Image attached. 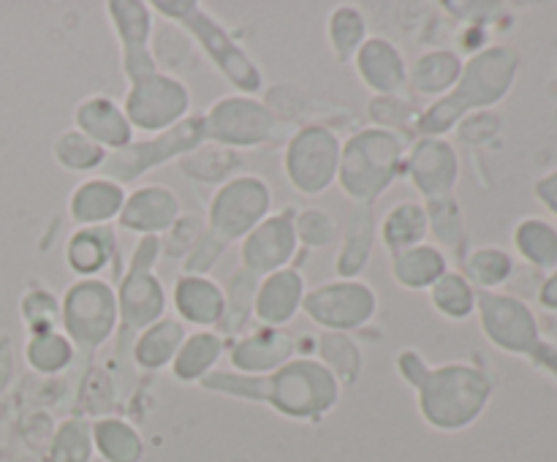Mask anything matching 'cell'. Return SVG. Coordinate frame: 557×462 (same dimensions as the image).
Masks as SVG:
<instances>
[{
  "mask_svg": "<svg viewBox=\"0 0 557 462\" xmlns=\"http://www.w3.org/2000/svg\"><path fill=\"white\" fill-rule=\"evenodd\" d=\"M199 386L215 395L264 402L272 411L294 422H321L326 413L335 411L341 400V384L315 357H294L292 362L267 375L212 370Z\"/></svg>",
  "mask_w": 557,
  "mask_h": 462,
  "instance_id": "cell-1",
  "label": "cell"
},
{
  "mask_svg": "<svg viewBox=\"0 0 557 462\" xmlns=\"http://www.w3.org/2000/svg\"><path fill=\"white\" fill-rule=\"evenodd\" d=\"M515 58L509 49H487L468 63H462V74L449 96L438 98L430 107L419 109L413 134L417 136H444L455 128L466 114L476 109L498 103L511 85Z\"/></svg>",
  "mask_w": 557,
  "mask_h": 462,
  "instance_id": "cell-2",
  "label": "cell"
},
{
  "mask_svg": "<svg viewBox=\"0 0 557 462\" xmlns=\"http://www.w3.org/2000/svg\"><path fill=\"white\" fill-rule=\"evenodd\" d=\"M417 408L424 424L438 433H457L482 416L490 400L487 375L466 362L430 364L424 378L417 384Z\"/></svg>",
  "mask_w": 557,
  "mask_h": 462,
  "instance_id": "cell-3",
  "label": "cell"
},
{
  "mask_svg": "<svg viewBox=\"0 0 557 462\" xmlns=\"http://www.w3.org/2000/svg\"><path fill=\"white\" fill-rule=\"evenodd\" d=\"M406 163V145L384 128H359L343 141L337 185L354 204L373 207L400 177Z\"/></svg>",
  "mask_w": 557,
  "mask_h": 462,
  "instance_id": "cell-4",
  "label": "cell"
},
{
  "mask_svg": "<svg viewBox=\"0 0 557 462\" xmlns=\"http://www.w3.org/2000/svg\"><path fill=\"white\" fill-rule=\"evenodd\" d=\"M150 9L158 11L172 25L183 27L190 41L199 43L201 52L210 58V63L221 71L223 79L234 90L243 92V96H256L264 87L259 65L250 60V54L239 47L237 38L205 5L196 3V0H156V3H150Z\"/></svg>",
  "mask_w": 557,
  "mask_h": 462,
  "instance_id": "cell-5",
  "label": "cell"
},
{
  "mask_svg": "<svg viewBox=\"0 0 557 462\" xmlns=\"http://www.w3.org/2000/svg\"><path fill=\"white\" fill-rule=\"evenodd\" d=\"M161 259V237H139L128 259L123 280L114 288L120 313V340L134 342V337L166 315V288L156 275V261Z\"/></svg>",
  "mask_w": 557,
  "mask_h": 462,
  "instance_id": "cell-6",
  "label": "cell"
},
{
  "mask_svg": "<svg viewBox=\"0 0 557 462\" xmlns=\"http://www.w3.org/2000/svg\"><path fill=\"white\" fill-rule=\"evenodd\" d=\"M117 294L103 277H79L60 299V332L82 351H96L117 332Z\"/></svg>",
  "mask_w": 557,
  "mask_h": 462,
  "instance_id": "cell-7",
  "label": "cell"
},
{
  "mask_svg": "<svg viewBox=\"0 0 557 462\" xmlns=\"http://www.w3.org/2000/svg\"><path fill=\"white\" fill-rule=\"evenodd\" d=\"M201 145H205V120H201V114H188L183 123L172 125L161 134H152L150 139L131 141L123 150L107 152V161L101 163V177L117 185H128L145 177L150 168H158L169 161H180Z\"/></svg>",
  "mask_w": 557,
  "mask_h": 462,
  "instance_id": "cell-8",
  "label": "cell"
},
{
  "mask_svg": "<svg viewBox=\"0 0 557 462\" xmlns=\"http://www.w3.org/2000/svg\"><path fill=\"white\" fill-rule=\"evenodd\" d=\"M343 141L330 125L308 123L297 128L283 150V172L288 185L302 196H321L337 183Z\"/></svg>",
  "mask_w": 557,
  "mask_h": 462,
  "instance_id": "cell-9",
  "label": "cell"
},
{
  "mask_svg": "<svg viewBox=\"0 0 557 462\" xmlns=\"http://www.w3.org/2000/svg\"><path fill=\"white\" fill-rule=\"evenodd\" d=\"M267 215H272L270 183L259 174H234L212 193L207 228L223 242H243Z\"/></svg>",
  "mask_w": 557,
  "mask_h": 462,
  "instance_id": "cell-10",
  "label": "cell"
},
{
  "mask_svg": "<svg viewBox=\"0 0 557 462\" xmlns=\"http://www.w3.org/2000/svg\"><path fill=\"white\" fill-rule=\"evenodd\" d=\"M123 112L134 130L161 134L188 117L190 90L183 79L156 68L128 82Z\"/></svg>",
  "mask_w": 557,
  "mask_h": 462,
  "instance_id": "cell-11",
  "label": "cell"
},
{
  "mask_svg": "<svg viewBox=\"0 0 557 462\" xmlns=\"http://www.w3.org/2000/svg\"><path fill=\"white\" fill-rule=\"evenodd\" d=\"M302 313L321 326L324 332L362 329L379 313V294L362 277H335L321 286L308 288L302 302Z\"/></svg>",
  "mask_w": 557,
  "mask_h": 462,
  "instance_id": "cell-12",
  "label": "cell"
},
{
  "mask_svg": "<svg viewBox=\"0 0 557 462\" xmlns=\"http://www.w3.org/2000/svg\"><path fill=\"white\" fill-rule=\"evenodd\" d=\"M205 120V141L228 150H248L267 145L277 130V117L264 101L256 96L232 92L223 96L201 114Z\"/></svg>",
  "mask_w": 557,
  "mask_h": 462,
  "instance_id": "cell-13",
  "label": "cell"
},
{
  "mask_svg": "<svg viewBox=\"0 0 557 462\" xmlns=\"http://www.w3.org/2000/svg\"><path fill=\"white\" fill-rule=\"evenodd\" d=\"M294 215H297L294 207H286L283 212H275V215H267L264 221L243 239V248H239V266L256 277L286 270L299 250L297 232H294Z\"/></svg>",
  "mask_w": 557,
  "mask_h": 462,
  "instance_id": "cell-14",
  "label": "cell"
},
{
  "mask_svg": "<svg viewBox=\"0 0 557 462\" xmlns=\"http://www.w3.org/2000/svg\"><path fill=\"white\" fill-rule=\"evenodd\" d=\"M403 168L424 201L444 199L460 177V158L444 136H417Z\"/></svg>",
  "mask_w": 557,
  "mask_h": 462,
  "instance_id": "cell-15",
  "label": "cell"
},
{
  "mask_svg": "<svg viewBox=\"0 0 557 462\" xmlns=\"http://www.w3.org/2000/svg\"><path fill=\"white\" fill-rule=\"evenodd\" d=\"M109 22L117 33L120 52H123V74L125 79H136L141 74L156 71L150 54L152 38V9L141 0H109L107 3Z\"/></svg>",
  "mask_w": 557,
  "mask_h": 462,
  "instance_id": "cell-16",
  "label": "cell"
},
{
  "mask_svg": "<svg viewBox=\"0 0 557 462\" xmlns=\"http://www.w3.org/2000/svg\"><path fill=\"white\" fill-rule=\"evenodd\" d=\"M183 215L180 196L166 185H141L125 193V204L117 215V226L139 237H163Z\"/></svg>",
  "mask_w": 557,
  "mask_h": 462,
  "instance_id": "cell-17",
  "label": "cell"
},
{
  "mask_svg": "<svg viewBox=\"0 0 557 462\" xmlns=\"http://www.w3.org/2000/svg\"><path fill=\"white\" fill-rule=\"evenodd\" d=\"M297 357V340L286 329L259 326L239 335L228 348V362L239 375H267Z\"/></svg>",
  "mask_w": 557,
  "mask_h": 462,
  "instance_id": "cell-18",
  "label": "cell"
},
{
  "mask_svg": "<svg viewBox=\"0 0 557 462\" xmlns=\"http://www.w3.org/2000/svg\"><path fill=\"white\" fill-rule=\"evenodd\" d=\"M305 286L302 272L286 266V270H277L272 275H264L256 288V302H253V319L261 326H272V329H283L288 321L297 319V313L302 310Z\"/></svg>",
  "mask_w": 557,
  "mask_h": 462,
  "instance_id": "cell-19",
  "label": "cell"
},
{
  "mask_svg": "<svg viewBox=\"0 0 557 462\" xmlns=\"http://www.w3.org/2000/svg\"><path fill=\"white\" fill-rule=\"evenodd\" d=\"M354 65L368 90L375 96H397L408 87V63L400 47L384 36H368L354 54Z\"/></svg>",
  "mask_w": 557,
  "mask_h": 462,
  "instance_id": "cell-20",
  "label": "cell"
},
{
  "mask_svg": "<svg viewBox=\"0 0 557 462\" xmlns=\"http://www.w3.org/2000/svg\"><path fill=\"white\" fill-rule=\"evenodd\" d=\"M172 304L183 324L215 329L226 313V291L207 275H180L172 288Z\"/></svg>",
  "mask_w": 557,
  "mask_h": 462,
  "instance_id": "cell-21",
  "label": "cell"
},
{
  "mask_svg": "<svg viewBox=\"0 0 557 462\" xmlns=\"http://www.w3.org/2000/svg\"><path fill=\"white\" fill-rule=\"evenodd\" d=\"M74 125L79 134L101 145L107 152L123 150L134 141V128H131L123 107L109 96L82 98L74 109Z\"/></svg>",
  "mask_w": 557,
  "mask_h": 462,
  "instance_id": "cell-22",
  "label": "cell"
},
{
  "mask_svg": "<svg viewBox=\"0 0 557 462\" xmlns=\"http://www.w3.org/2000/svg\"><path fill=\"white\" fill-rule=\"evenodd\" d=\"M476 308L482 315V329L495 346L525 351L533 337V326L531 315L520 302L500 294H476Z\"/></svg>",
  "mask_w": 557,
  "mask_h": 462,
  "instance_id": "cell-23",
  "label": "cell"
},
{
  "mask_svg": "<svg viewBox=\"0 0 557 462\" xmlns=\"http://www.w3.org/2000/svg\"><path fill=\"white\" fill-rule=\"evenodd\" d=\"M125 204V188L123 185L112 183L107 177H90L82 179L74 188L69 199V212L71 221L76 223V228L85 226H109L112 221H117L120 210Z\"/></svg>",
  "mask_w": 557,
  "mask_h": 462,
  "instance_id": "cell-24",
  "label": "cell"
},
{
  "mask_svg": "<svg viewBox=\"0 0 557 462\" xmlns=\"http://www.w3.org/2000/svg\"><path fill=\"white\" fill-rule=\"evenodd\" d=\"M375 237H379V226H375L373 207L354 204L346 228H343L341 250H337L335 259L337 277L351 280V277L362 275L364 266L370 264V255H373Z\"/></svg>",
  "mask_w": 557,
  "mask_h": 462,
  "instance_id": "cell-25",
  "label": "cell"
},
{
  "mask_svg": "<svg viewBox=\"0 0 557 462\" xmlns=\"http://www.w3.org/2000/svg\"><path fill=\"white\" fill-rule=\"evenodd\" d=\"M185 337H188V329H185L183 321L163 315L161 321H156V324H150L134 337L131 357H134L136 367L156 373V370L169 367L174 362Z\"/></svg>",
  "mask_w": 557,
  "mask_h": 462,
  "instance_id": "cell-26",
  "label": "cell"
},
{
  "mask_svg": "<svg viewBox=\"0 0 557 462\" xmlns=\"http://www.w3.org/2000/svg\"><path fill=\"white\" fill-rule=\"evenodd\" d=\"M462 74L460 54L451 49H430L422 52L408 68V87L422 98H444L455 90Z\"/></svg>",
  "mask_w": 557,
  "mask_h": 462,
  "instance_id": "cell-27",
  "label": "cell"
},
{
  "mask_svg": "<svg viewBox=\"0 0 557 462\" xmlns=\"http://www.w3.org/2000/svg\"><path fill=\"white\" fill-rule=\"evenodd\" d=\"M223 351H226V337L221 332L196 329L185 337L177 357H174L169 367H172V375L177 380L199 386L215 370V364L221 362Z\"/></svg>",
  "mask_w": 557,
  "mask_h": 462,
  "instance_id": "cell-28",
  "label": "cell"
},
{
  "mask_svg": "<svg viewBox=\"0 0 557 462\" xmlns=\"http://www.w3.org/2000/svg\"><path fill=\"white\" fill-rule=\"evenodd\" d=\"M446 272H449L446 253L430 242L392 253V277L397 286L408 288V291H430V286Z\"/></svg>",
  "mask_w": 557,
  "mask_h": 462,
  "instance_id": "cell-29",
  "label": "cell"
},
{
  "mask_svg": "<svg viewBox=\"0 0 557 462\" xmlns=\"http://www.w3.org/2000/svg\"><path fill=\"white\" fill-rule=\"evenodd\" d=\"M117 237L109 226L76 228L65 242V261L79 277H98L112 261Z\"/></svg>",
  "mask_w": 557,
  "mask_h": 462,
  "instance_id": "cell-30",
  "label": "cell"
},
{
  "mask_svg": "<svg viewBox=\"0 0 557 462\" xmlns=\"http://www.w3.org/2000/svg\"><path fill=\"white\" fill-rule=\"evenodd\" d=\"M92 446L103 462L145 460V438L134 424L120 416H101L92 422Z\"/></svg>",
  "mask_w": 557,
  "mask_h": 462,
  "instance_id": "cell-31",
  "label": "cell"
},
{
  "mask_svg": "<svg viewBox=\"0 0 557 462\" xmlns=\"http://www.w3.org/2000/svg\"><path fill=\"white\" fill-rule=\"evenodd\" d=\"M379 237L389 253L422 245L428 239V212L422 201H400L386 212L379 226Z\"/></svg>",
  "mask_w": 557,
  "mask_h": 462,
  "instance_id": "cell-32",
  "label": "cell"
},
{
  "mask_svg": "<svg viewBox=\"0 0 557 462\" xmlns=\"http://www.w3.org/2000/svg\"><path fill=\"white\" fill-rule=\"evenodd\" d=\"M315 359L335 375V380L341 386L357 384L364 367L362 348L346 332H324L315 340Z\"/></svg>",
  "mask_w": 557,
  "mask_h": 462,
  "instance_id": "cell-33",
  "label": "cell"
},
{
  "mask_svg": "<svg viewBox=\"0 0 557 462\" xmlns=\"http://www.w3.org/2000/svg\"><path fill=\"white\" fill-rule=\"evenodd\" d=\"M177 166L185 177L205 185H218V188H221L223 183H228V179L237 174L239 155L234 150H228V147L201 145L196 147L194 152L180 158Z\"/></svg>",
  "mask_w": 557,
  "mask_h": 462,
  "instance_id": "cell-34",
  "label": "cell"
},
{
  "mask_svg": "<svg viewBox=\"0 0 557 462\" xmlns=\"http://www.w3.org/2000/svg\"><path fill=\"white\" fill-rule=\"evenodd\" d=\"M261 277L250 275L248 270L239 266L232 277H228L226 291V313L221 321V335H243L245 326L253 321V302H256V288H259Z\"/></svg>",
  "mask_w": 557,
  "mask_h": 462,
  "instance_id": "cell-35",
  "label": "cell"
},
{
  "mask_svg": "<svg viewBox=\"0 0 557 462\" xmlns=\"http://www.w3.org/2000/svg\"><path fill=\"white\" fill-rule=\"evenodd\" d=\"M326 38H330V47L337 60H354L359 47L368 41V20L357 5H337L326 20Z\"/></svg>",
  "mask_w": 557,
  "mask_h": 462,
  "instance_id": "cell-36",
  "label": "cell"
},
{
  "mask_svg": "<svg viewBox=\"0 0 557 462\" xmlns=\"http://www.w3.org/2000/svg\"><path fill=\"white\" fill-rule=\"evenodd\" d=\"M430 304L444 319L466 321L476 310V291L466 275L449 270L430 286Z\"/></svg>",
  "mask_w": 557,
  "mask_h": 462,
  "instance_id": "cell-37",
  "label": "cell"
},
{
  "mask_svg": "<svg viewBox=\"0 0 557 462\" xmlns=\"http://www.w3.org/2000/svg\"><path fill=\"white\" fill-rule=\"evenodd\" d=\"M74 342L60 329L30 335L25 342V362L41 375H58L74 362Z\"/></svg>",
  "mask_w": 557,
  "mask_h": 462,
  "instance_id": "cell-38",
  "label": "cell"
},
{
  "mask_svg": "<svg viewBox=\"0 0 557 462\" xmlns=\"http://www.w3.org/2000/svg\"><path fill=\"white\" fill-rule=\"evenodd\" d=\"M92 424L85 419L60 422L47 446V462H92Z\"/></svg>",
  "mask_w": 557,
  "mask_h": 462,
  "instance_id": "cell-39",
  "label": "cell"
},
{
  "mask_svg": "<svg viewBox=\"0 0 557 462\" xmlns=\"http://www.w3.org/2000/svg\"><path fill=\"white\" fill-rule=\"evenodd\" d=\"M52 155L65 172H79L90 174L96 168H101V163L107 161V150L101 145H96L92 139H87L85 134H79L76 128L63 130V134L54 139Z\"/></svg>",
  "mask_w": 557,
  "mask_h": 462,
  "instance_id": "cell-40",
  "label": "cell"
},
{
  "mask_svg": "<svg viewBox=\"0 0 557 462\" xmlns=\"http://www.w3.org/2000/svg\"><path fill=\"white\" fill-rule=\"evenodd\" d=\"M422 204L424 212H428V234H433L435 248H460V242L466 239V217H462V210L455 196L430 199L422 201Z\"/></svg>",
  "mask_w": 557,
  "mask_h": 462,
  "instance_id": "cell-41",
  "label": "cell"
},
{
  "mask_svg": "<svg viewBox=\"0 0 557 462\" xmlns=\"http://www.w3.org/2000/svg\"><path fill=\"white\" fill-rule=\"evenodd\" d=\"M190 36L177 25H158L152 27L150 38V54L152 63H156L158 71H166L172 74L174 68L185 63L190 58Z\"/></svg>",
  "mask_w": 557,
  "mask_h": 462,
  "instance_id": "cell-42",
  "label": "cell"
},
{
  "mask_svg": "<svg viewBox=\"0 0 557 462\" xmlns=\"http://www.w3.org/2000/svg\"><path fill=\"white\" fill-rule=\"evenodd\" d=\"M20 313L30 335L60 329V299L49 288H30L22 297Z\"/></svg>",
  "mask_w": 557,
  "mask_h": 462,
  "instance_id": "cell-43",
  "label": "cell"
},
{
  "mask_svg": "<svg viewBox=\"0 0 557 462\" xmlns=\"http://www.w3.org/2000/svg\"><path fill=\"white\" fill-rule=\"evenodd\" d=\"M294 232L305 250L330 248L337 239V221L321 207H305L294 215Z\"/></svg>",
  "mask_w": 557,
  "mask_h": 462,
  "instance_id": "cell-44",
  "label": "cell"
},
{
  "mask_svg": "<svg viewBox=\"0 0 557 462\" xmlns=\"http://www.w3.org/2000/svg\"><path fill=\"white\" fill-rule=\"evenodd\" d=\"M368 114L370 120H373L375 128L392 130V134L397 136L408 128L413 130V125H417V117H419V112L411 107V101H408L403 92H397V96H373V101H370L368 107Z\"/></svg>",
  "mask_w": 557,
  "mask_h": 462,
  "instance_id": "cell-45",
  "label": "cell"
},
{
  "mask_svg": "<svg viewBox=\"0 0 557 462\" xmlns=\"http://www.w3.org/2000/svg\"><path fill=\"white\" fill-rule=\"evenodd\" d=\"M511 270V261L504 250L498 248H479L473 250L471 259H468V272H471V280L479 286H498L506 280Z\"/></svg>",
  "mask_w": 557,
  "mask_h": 462,
  "instance_id": "cell-46",
  "label": "cell"
},
{
  "mask_svg": "<svg viewBox=\"0 0 557 462\" xmlns=\"http://www.w3.org/2000/svg\"><path fill=\"white\" fill-rule=\"evenodd\" d=\"M205 221L196 215H180L177 223L169 228L161 237V253L172 255V259H185L190 253L199 237L205 234Z\"/></svg>",
  "mask_w": 557,
  "mask_h": 462,
  "instance_id": "cell-47",
  "label": "cell"
},
{
  "mask_svg": "<svg viewBox=\"0 0 557 462\" xmlns=\"http://www.w3.org/2000/svg\"><path fill=\"white\" fill-rule=\"evenodd\" d=\"M228 245L221 237L205 228V234L199 237V242L190 248V253L183 259V275H207L212 266L218 264V259L223 255Z\"/></svg>",
  "mask_w": 557,
  "mask_h": 462,
  "instance_id": "cell-48",
  "label": "cell"
},
{
  "mask_svg": "<svg viewBox=\"0 0 557 462\" xmlns=\"http://www.w3.org/2000/svg\"><path fill=\"white\" fill-rule=\"evenodd\" d=\"M395 364H397V373H400V378L406 380L411 389H417V384L424 378V373L430 370L428 359H424L417 348H400V353L395 357Z\"/></svg>",
  "mask_w": 557,
  "mask_h": 462,
  "instance_id": "cell-49",
  "label": "cell"
},
{
  "mask_svg": "<svg viewBox=\"0 0 557 462\" xmlns=\"http://www.w3.org/2000/svg\"><path fill=\"white\" fill-rule=\"evenodd\" d=\"M11 378H14V346L9 335H0V395L9 389Z\"/></svg>",
  "mask_w": 557,
  "mask_h": 462,
  "instance_id": "cell-50",
  "label": "cell"
}]
</instances>
